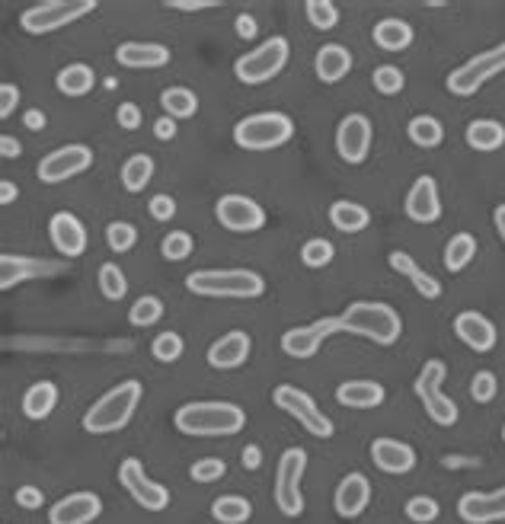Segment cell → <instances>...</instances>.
<instances>
[{
  "mask_svg": "<svg viewBox=\"0 0 505 524\" xmlns=\"http://www.w3.org/2000/svg\"><path fill=\"white\" fill-rule=\"evenodd\" d=\"M342 330H346V326H342V317H323V320H314L307 326H295V330H288L282 336V352L288 358H314L323 349V342Z\"/></svg>",
  "mask_w": 505,
  "mask_h": 524,
  "instance_id": "16",
  "label": "cell"
},
{
  "mask_svg": "<svg viewBox=\"0 0 505 524\" xmlns=\"http://www.w3.org/2000/svg\"><path fill=\"white\" fill-rule=\"evenodd\" d=\"M148 215H151L154 221H160V224L173 221V218H176V199H173V195H167V192L154 195V199L148 202Z\"/></svg>",
  "mask_w": 505,
  "mask_h": 524,
  "instance_id": "51",
  "label": "cell"
},
{
  "mask_svg": "<svg viewBox=\"0 0 505 524\" xmlns=\"http://www.w3.org/2000/svg\"><path fill=\"white\" fill-rule=\"evenodd\" d=\"M403 515L413 524H432L438 515H442V505H438V499H432V496H413V499H406Z\"/></svg>",
  "mask_w": 505,
  "mask_h": 524,
  "instance_id": "47",
  "label": "cell"
},
{
  "mask_svg": "<svg viewBox=\"0 0 505 524\" xmlns=\"http://www.w3.org/2000/svg\"><path fill=\"white\" fill-rule=\"evenodd\" d=\"M295 138V122L285 112H253L234 125V144L243 151H272Z\"/></svg>",
  "mask_w": 505,
  "mask_h": 524,
  "instance_id": "5",
  "label": "cell"
},
{
  "mask_svg": "<svg viewBox=\"0 0 505 524\" xmlns=\"http://www.w3.org/2000/svg\"><path fill=\"white\" fill-rule=\"evenodd\" d=\"M502 71H505V42L486 48V52L464 61L461 68H454L445 80V87L454 96H474L483 84H490Z\"/></svg>",
  "mask_w": 505,
  "mask_h": 524,
  "instance_id": "10",
  "label": "cell"
},
{
  "mask_svg": "<svg viewBox=\"0 0 505 524\" xmlns=\"http://www.w3.org/2000/svg\"><path fill=\"white\" fill-rule=\"evenodd\" d=\"M368 454H371V464L381 473H390V477H403V473H410L419 461L416 448H410L400 438H374Z\"/></svg>",
  "mask_w": 505,
  "mask_h": 524,
  "instance_id": "20",
  "label": "cell"
},
{
  "mask_svg": "<svg viewBox=\"0 0 505 524\" xmlns=\"http://www.w3.org/2000/svg\"><path fill=\"white\" fill-rule=\"evenodd\" d=\"M96 282H100V291H103L106 301H122L128 294V278H125V272L116 266V262H103L100 275H96Z\"/></svg>",
  "mask_w": 505,
  "mask_h": 524,
  "instance_id": "40",
  "label": "cell"
},
{
  "mask_svg": "<svg viewBox=\"0 0 505 524\" xmlns=\"http://www.w3.org/2000/svg\"><path fill=\"white\" fill-rule=\"evenodd\" d=\"M374 45L384 48V52H406L413 45V26L400 20V16H387L378 26H374Z\"/></svg>",
  "mask_w": 505,
  "mask_h": 524,
  "instance_id": "32",
  "label": "cell"
},
{
  "mask_svg": "<svg viewBox=\"0 0 505 524\" xmlns=\"http://www.w3.org/2000/svg\"><path fill=\"white\" fill-rule=\"evenodd\" d=\"M502 441H505V425H502Z\"/></svg>",
  "mask_w": 505,
  "mask_h": 524,
  "instance_id": "63",
  "label": "cell"
},
{
  "mask_svg": "<svg viewBox=\"0 0 505 524\" xmlns=\"http://www.w3.org/2000/svg\"><path fill=\"white\" fill-rule=\"evenodd\" d=\"M96 10V0H45V4L29 7L20 13V29L29 36H48L77 20H84L87 13Z\"/></svg>",
  "mask_w": 505,
  "mask_h": 524,
  "instance_id": "8",
  "label": "cell"
},
{
  "mask_svg": "<svg viewBox=\"0 0 505 524\" xmlns=\"http://www.w3.org/2000/svg\"><path fill=\"white\" fill-rule=\"evenodd\" d=\"M234 29H237L240 39H256V36H259V23H256L253 13H237Z\"/></svg>",
  "mask_w": 505,
  "mask_h": 524,
  "instance_id": "55",
  "label": "cell"
},
{
  "mask_svg": "<svg viewBox=\"0 0 505 524\" xmlns=\"http://www.w3.org/2000/svg\"><path fill=\"white\" fill-rule=\"evenodd\" d=\"M493 221H496V231H499V237H502V243H505V205H499V208L493 211Z\"/></svg>",
  "mask_w": 505,
  "mask_h": 524,
  "instance_id": "62",
  "label": "cell"
},
{
  "mask_svg": "<svg viewBox=\"0 0 505 524\" xmlns=\"http://www.w3.org/2000/svg\"><path fill=\"white\" fill-rule=\"evenodd\" d=\"M387 400V390L378 381H346L336 387V403L346 409H378Z\"/></svg>",
  "mask_w": 505,
  "mask_h": 524,
  "instance_id": "28",
  "label": "cell"
},
{
  "mask_svg": "<svg viewBox=\"0 0 505 524\" xmlns=\"http://www.w3.org/2000/svg\"><path fill=\"white\" fill-rule=\"evenodd\" d=\"M186 288L199 298L250 301L266 294V278L253 269H195L186 275Z\"/></svg>",
  "mask_w": 505,
  "mask_h": 524,
  "instance_id": "3",
  "label": "cell"
},
{
  "mask_svg": "<svg viewBox=\"0 0 505 524\" xmlns=\"http://www.w3.org/2000/svg\"><path fill=\"white\" fill-rule=\"evenodd\" d=\"M119 179H122V186H125V192H144L151 186V179H154V157H148V154H132L125 163H122V173H119Z\"/></svg>",
  "mask_w": 505,
  "mask_h": 524,
  "instance_id": "35",
  "label": "cell"
},
{
  "mask_svg": "<svg viewBox=\"0 0 505 524\" xmlns=\"http://www.w3.org/2000/svg\"><path fill=\"white\" fill-rule=\"evenodd\" d=\"M90 167H93V147L90 144H64L39 160L36 176L45 186H58V183H68V179L80 176V173H87Z\"/></svg>",
  "mask_w": 505,
  "mask_h": 524,
  "instance_id": "12",
  "label": "cell"
},
{
  "mask_svg": "<svg viewBox=\"0 0 505 524\" xmlns=\"http://www.w3.org/2000/svg\"><path fill=\"white\" fill-rule=\"evenodd\" d=\"M103 515V499L96 493H68L48 509V524H93Z\"/></svg>",
  "mask_w": 505,
  "mask_h": 524,
  "instance_id": "18",
  "label": "cell"
},
{
  "mask_svg": "<svg viewBox=\"0 0 505 524\" xmlns=\"http://www.w3.org/2000/svg\"><path fill=\"white\" fill-rule=\"evenodd\" d=\"M173 425L183 435L192 438H231L240 435L247 425V413L237 403L227 400H202V403H183L173 413Z\"/></svg>",
  "mask_w": 505,
  "mask_h": 524,
  "instance_id": "1",
  "label": "cell"
},
{
  "mask_svg": "<svg viewBox=\"0 0 505 524\" xmlns=\"http://www.w3.org/2000/svg\"><path fill=\"white\" fill-rule=\"evenodd\" d=\"M454 336H458L467 349L486 355V352L496 349L499 330H496V323L490 317L480 314V310H461V314L454 317Z\"/></svg>",
  "mask_w": 505,
  "mask_h": 524,
  "instance_id": "19",
  "label": "cell"
},
{
  "mask_svg": "<svg viewBox=\"0 0 505 524\" xmlns=\"http://www.w3.org/2000/svg\"><path fill=\"white\" fill-rule=\"evenodd\" d=\"M458 515L467 524L505 521V486L493 489V493H464L458 499Z\"/></svg>",
  "mask_w": 505,
  "mask_h": 524,
  "instance_id": "23",
  "label": "cell"
},
{
  "mask_svg": "<svg viewBox=\"0 0 505 524\" xmlns=\"http://www.w3.org/2000/svg\"><path fill=\"white\" fill-rule=\"evenodd\" d=\"M58 262H48V259H29V256H0V288L10 291L13 285L26 282V278H39L55 272Z\"/></svg>",
  "mask_w": 505,
  "mask_h": 524,
  "instance_id": "26",
  "label": "cell"
},
{
  "mask_svg": "<svg viewBox=\"0 0 505 524\" xmlns=\"http://www.w3.org/2000/svg\"><path fill=\"white\" fill-rule=\"evenodd\" d=\"M160 106H164V116L183 122L199 112V96H195V90H189V87H167L164 93H160Z\"/></svg>",
  "mask_w": 505,
  "mask_h": 524,
  "instance_id": "36",
  "label": "cell"
},
{
  "mask_svg": "<svg viewBox=\"0 0 505 524\" xmlns=\"http://www.w3.org/2000/svg\"><path fill=\"white\" fill-rule=\"evenodd\" d=\"M16 106H20V87L16 84H0V119H10Z\"/></svg>",
  "mask_w": 505,
  "mask_h": 524,
  "instance_id": "54",
  "label": "cell"
},
{
  "mask_svg": "<svg viewBox=\"0 0 505 524\" xmlns=\"http://www.w3.org/2000/svg\"><path fill=\"white\" fill-rule=\"evenodd\" d=\"M250 352H253L250 333L231 330V333H224L221 339H215L208 346V365L215 371H237V368H243L250 362Z\"/></svg>",
  "mask_w": 505,
  "mask_h": 524,
  "instance_id": "21",
  "label": "cell"
},
{
  "mask_svg": "<svg viewBox=\"0 0 505 524\" xmlns=\"http://www.w3.org/2000/svg\"><path fill=\"white\" fill-rule=\"evenodd\" d=\"M16 505H20V509H29V512L42 509V505H45L42 489L39 486H20V489H16Z\"/></svg>",
  "mask_w": 505,
  "mask_h": 524,
  "instance_id": "53",
  "label": "cell"
},
{
  "mask_svg": "<svg viewBox=\"0 0 505 524\" xmlns=\"http://www.w3.org/2000/svg\"><path fill=\"white\" fill-rule=\"evenodd\" d=\"M368 502H371V480L365 473H349V477L339 480L336 496H333L339 518H358L368 509Z\"/></svg>",
  "mask_w": 505,
  "mask_h": 524,
  "instance_id": "25",
  "label": "cell"
},
{
  "mask_svg": "<svg viewBox=\"0 0 505 524\" xmlns=\"http://www.w3.org/2000/svg\"><path fill=\"white\" fill-rule=\"evenodd\" d=\"M304 13H307V20H311V26L320 32H330L339 26V7L333 0H307Z\"/></svg>",
  "mask_w": 505,
  "mask_h": 524,
  "instance_id": "43",
  "label": "cell"
},
{
  "mask_svg": "<svg viewBox=\"0 0 505 524\" xmlns=\"http://www.w3.org/2000/svg\"><path fill=\"white\" fill-rule=\"evenodd\" d=\"M116 122H119V128H125V131H138L141 122H144V112H141L135 103H119V109H116Z\"/></svg>",
  "mask_w": 505,
  "mask_h": 524,
  "instance_id": "52",
  "label": "cell"
},
{
  "mask_svg": "<svg viewBox=\"0 0 505 524\" xmlns=\"http://www.w3.org/2000/svg\"><path fill=\"white\" fill-rule=\"evenodd\" d=\"M406 138H410L416 147L432 151V147L445 141V125L435 116H416V119H410V125H406Z\"/></svg>",
  "mask_w": 505,
  "mask_h": 524,
  "instance_id": "39",
  "label": "cell"
},
{
  "mask_svg": "<svg viewBox=\"0 0 505 524\" xmlns=\"http://www.w3.org/2000/svg\"><path fill=\"white\" fill-rule=\"evenodd\" d=\"M16 195H20V189H16L10 179H4V183H0V202L4 205H13L16 202Z\"/></svg>",
  "mask_w": 505,
  "mask_h": 524,
  "instance_id": "61",
  "label": "cell"
},
{
  "mask_svg": "<svg viewBox=\"0 0 505 524\" xmlns=\"http://www.w3.org/2000/svg\"><path fill=\"white\" fill-rule=\"evenodd\" d=\"M240 464L247 470H259V467H263V448L247 445V448H243V454H240Z\"/></svg>",
  "mask_w": 505,
  "mask_h": 524,
  "instance_id": "58",
  "label": "cell"
},
{
  "mask_svg": "<svg viewBox=\"0 0 505 524\" xmlns=\"http://www.w3.org/2000/svg\"><path fill=\"white\" fill-rule=\"evenodd\" d=\"M144 400V387L141 381H122L112 390H106L100 400H96L87 413H84V429L90 435H112L122 432L128 422L135 419L138 406Z\"/></svg>",
  "mask_w": 505,
  "mask_h": 524,
  "instance_id": "2",
  "label": "cell"
},
{
  "mask_svg": "<svg viewBox=\"0 0 505 524\" xmlns=\"http://www.w3.org/2000/svg\"><path fill=\"white\" fill-rule=\"evenodd\" d=\"M291 58V45L282 36H272L263 45H256L253 52L240 55L234 61V77L247 87L269 84L272 77H279L285 71V64Z\"/></svg>",
  "mask_w": 505,
  "mask_h": 524,
  "instance_id": "6",
  "label": "cell"
},
{
  "mask_svg": "<svg viewBox=\"0 0 505 524\" xmlns=\"http://www.w3.org/2000/svg\"><path fill=\"white\" fill-rule=\"evenodd\" d=\"M304 470H307L304 448H288L279 457V467H275V505H279V512L285 518L304 515V493H301Z\"/></svg>",
  "mask_w": 505,
  "mask_h": 524,
  "instance_id": "9",
  "label": "cell"
},
{
  "mask_svg": "<svg viewBox=\"0 0 505 524\" xmlns=\"http://www.w3.org/2000/svg\"><path fill=\"white\" fill-rule=\"evenodd\" d=\"M45 112L42 109H29V112H23V125L29 128V131H42L45 128Z\"/></svg>",
  "mask_w": 505,
  "mask_h": 524,
  "instance_id": "60",
  "label": "cell"
},
{
  "mask_svg": "<svg viewBox=\"0 0 505 524\" xmlns=\"http://www.w3.org/2000/svg\"><path fill=\"white\" fill-rule=\"evenodd\" d=\"M128 320H132V326H138V330H148L157 320H164V301L154 298V294H144V298H138L132 310H128Z\"/></svg>",
  "mask_w": 505,
  "mask_h": 524,
  "instance_id": "41",
  "label": "cell"
},
{
  "mask_svg": "<svg viewBox=\"0 0 505 524\" xmlns=\"http://www.w3.org/2000/svg\"><path fill=\"white\" fill-rule=\"evenodd\" d=\"M48 237H52L55 250L64 259H77V256L87 253V227L77 215H71V211H58V215H52V221H48Z\"/></svg>",
  "mask_w": 505,
  "mask_h": 524,
  "instance_id": "22",
  "label": "cell"
},
{
  "mask_svg": "<svg viewBox=\"0 0 505 524\" xmlns=\"http://www.w3.org/2000/svg\"><path fill=\"white\" fill-rule=\"evenodd\" d=\"M330 224L342 234H362L368 231L371 224V211L358 202H349V199H339L330 205Z\"/></svg>",
  "mask_w": 505,
  "mask_h": 524,
  "instance_id": "33",
  "label": "cell"
},
{
  "mask_svg": "<svg viewBox=\"0 0 505 524\" xmlns=\"http://www.w3.org/2000/svg\"><path fill=\"white\" fill-rule=\"evenodd\" d=\"M170 48L160 42H125L116 48V61L128 71H157L170 64Z\"/></svg>",
  "mask_w": 505,
  "mask_h": 524,
  "instance_id": "24",
  "label": "cell"
},
{
  "mask_svg": "<svg viewBox=\"0 0 505 524\" xmlns=\"http://www.w3.org/2000/svg\"><path fill=\"white\" fill-rule=\"evenodd\" d=\"M151 352H154L157 362L173 365V362H179V358H183V352H186V342H183V336H179V333L167 330V333H160V336L151 342Z\"/></svg>",
  "mask_w": 505,
  "mask_h": 524,
  "instance_id": "45",
  "label": "cell"
},
{
  "mask_svg": "<svg viewBox=\"0 0 505 524\" xmlns=\"http://www.w3.org/2000/svg\"><path fill=\"white\" fill-rule=\"evenodd\" d=\"M352 71V52L346 45H323L317 58H314V74L317 80H323V84H339V80H346Z\"/></svg>",
  "mask_w": 505,
  "mask_h": 524,
  "instance_id": "27",
  "label": "cell"
},
{
  "mask_svg": "<svg viewBox=\"0 0 505 524\" xmlns=\"http://www.w3.org/2000/svg\"><path fill=\"white\" fill-rule=\"evenodd\" d=\"M342 326L355 336L371 339L374 346H394L403 336V320L390 304L384 301H355L342 314Z\"/></svg>",
  "mask_w": 505,
  "mask_h": 524,
  "instance_id": "4",
  "label": "cell"
},
{
  "mask_svg": "<svg viewBox=\"0 0 505 524\" xmlns=\"http://www.w3.org/2000/svg\"><path fill=\"white\" fill-rule=\"evenodd\" d=\"M211 518H215L218 524H247L253 518V505H250V499H243L237 493L218 496L215 502H211Z\"/></svg>",
  "mask_w": 505,
  "mask_h": 524,
  "instance_id": "37",
  "label": "cell"
},
{
  "mask_svg": "<svg viewBox=\"0 0 505 524\" xmlns=\"http://www.w3.org/2000/svg\"><path fill=\"white\" fill-rule=\"evenodd\" d=\"M464 141H467V147H474V151H480V154H493L505 144V125L496 119H477V122L467 125Z\"/></svg>",
  "mask_w": 505,
  "mask_h": 524,
  "instance_id": "34",
  "label": "cell"
},
{
  "mask_svg": "<svg viewBox=\"0 0 505 524\" xmlns=\"http://www.w3.org/2000/svg\"><path fill=\"white\" fill-rule=\"evenodd\" d=\"M403 211L413 224H435L438 218H442V195H438V183L429 173L419 176L416 183L410 186Z\"/></svg>",
  "mask_w": 505,
  "mask_h": 524,
  "instance_id": "17",
  "label": "cell"
},
{
  "mask_svg": "<svg viewBox=\"0 0 505 524\" xmlns=\"http://www.w3.org/2000/svg\"><path fill=\"white\" fill-rule=\"evenodd\" d=\"M55 87L61 96H71V100H80V96H87L93 87H96V74L90 64L84 61H74V64H64L55 77Z\"/></svg>",
  "mask_w": 505,
  "mask_h": 524,
  "instance_id": "30",
  "label": "cell"
},
{
  "mask_svg": "<svg viewBox=\"0 0 505 524\" xmlns=\"http://www.w3.org/2000/svg\"><path fill=\"white\" fill-rule=\"evenodd\" d=\"M224 473H227V464L221 461V457H202V461H195L189 467V477L195 483H218Z\"/></svg>",
  "mask_w": 505,
  "mask_h": 524,
  "instance_id": "49",
  "label": "cell"
},
{
  "mask_svg": "<svg viewBox=\"0 0 505 524\" xmlns=\"http://www.w3.org/2000/svg\"><path fill=\"white\" fill-rule=\"evenodd\" d=\"M445 374H448V368H445L442 358H429V362L419 368L416 381H413V390H416L422 409H426V416L435 425H442V429H451V425L458 422L461 413H458V403L442 393Z\"/></svg>",
  "mask_w": 505,
  "mask_h": 524,
  "instance_id": "7",
  "label": "cell"
},
{
  "mask_svg": "<svg viewBox=\"0 0 505 524\" xmlns=\"http://www.w3.org/2000/svg\"><path fill=\"white\" fill-rule=\"evenodd\" d=\"M167 7H170V10H186V13H195V10H211V7H218V0H170Z\"/></svg>",
  "mask_w": 505,
  "mask_h": 524,
  "instance_id": "57",
  "label": "cell"
},
{
  "mask_svg": "<svg viewBox=\"0 0 505 524\" xmlns=\"http://www.w3.org/2000/svg\"><path fill=\"white\" fill-rule=\"evenodd\" d=\"M477 256V237L474 234H454L445 243V269L448 272H464Z\"/></svg>",
  "mask_w": 505,
  "mask_h": 524,
  "instance_id": "38",
  "label": "cell"
},
{
  "mask_svg": "<svg viewBox=\"0 0 505 524\" xmlns=\"http://www.w3.org/2000/svg\"><path fill=\"white\" fill-rule=\"evenodd\" d=\"M55 406H58V384L52 381H39L23 393V416L32 422L48 419L55 413Z\"/></svg>",
  "mask_w": 505,
  "mask_h": 524,
  "instance_id": "31",
  "label": "cell"
},
{
  "mask_svg": "<svg viewBox=\"0 0 505 524\" xmlns=\"http://www.w3.org/2000/svg\"><path fill=\"white\" fill-rule=\"evenodd\" d=\"M195 250V240L186 231H170L164 240H160V256L167 262H186Z\"/></svg>",
  "mask_w": 505,
  "mask_h": 524,
  "instance_id": "44",
  "label": "cell"
},
{
  "mask_svg": "<svg viewBox=\"0 0 505 524\" xmlns=\"http://www.w3.org/2000/svg\"><path fill=\"white\" fill-rule=\"evenodd\" d=\"M333 259H336V247L327 237H311L301 247V262L307 269H323V266H330Z\"/></svg>",
  "mask_w": 505,
  "mask_h": 524,
  "instance_id": "42",
  "label": "cell"
},
{
  "mask_svg": "<svg viewBox=\"0 0 505 524\" xmlns=\"http://www.w3.org/2000/svg\"><path fill=\"white\" fill-rule=\"evenodd\" d=\"M215 218L224 231L231 234H256L266 227V208L256 199H247V195H221L215 205Z\"/></svg>",
  "mask_w": 505,
  "mask_h": 524,
  "instance_id": "14",
  "label": "cell"
},
{
  "mask_svg": "<svg viewBox=\"0 0 505 524\" xmlns=\"http://www.w3.org/2000/svg\"><path fill=\"white\" fill-rule=\"evenodd\" d=\"M371 84H374V90H378L381 96H397L406 87V77H403L400 68H394V64H381V68H374Z\"/></svg>",
  "mask_w": 505,
  "mask_h": 524,
  "instance_id": "48",
  "label": "cell"
},
{
  "mask_svg": "<svg viewBox=\"0 0 505 524\" xmlns=\"http://www.w3.org/2000/svg\"><path fill=\"white\" fill-rule=\"evenodd\" d=\"M106 243H109L112 253H128V250H135V243H138V227L128 224V221H112V224L106 227Z\"/></svg>",
  "mask_w": 505,
  "mask_h": 524,
  "instance_id": "46",
  "label": "cell"
},
{
  "mask_svg": "<svg viewBox=\"0 0 505 524\" xmlns=\"http://www.w3.org/2000/svg\"><path fill=\"white\" fill-rule=\"evenodd\" d=\"M20 154H23V144L20 141H16L13 135H0V157H4V160H16Z\"/></svg>",
  "mask_w": 505,
  "mask_h": 524,
  "instance_id": "59",
  "label": "cell"
},
{
  "mask_svg": "<svg viewBox=\"0 0 505 524\" xmlns=\"http://www.w3.org/2000/svg\"><path fill=\"white\" fill-rule=\"evenodd\" d=\"M119 483L125 486V493L132 496L144 512H164L170 505V489L164 483L151 480L144 473V464L138 457H125L119 464Z\"/></svg>",
  "mask_w": 505,
  "mask_h": 524,
  "instance_id": "13",
  "label": "cell"
},
{
  "mask_svg": "<svg viewBox=\"0 0 505 524\" xmlns=\"http://www.w3.org/2000/svg\"><path fill=\"white\" fill-rule=\"evenodd\" d=\"M499 393V378L493 371H477L474 381H470V397L477 403H493Z\"/></svg>",
  "mask_w": 505,
  "mask_h": 524,
  "instance_id": "50",
  "label": "cell"
},
{
  "mask_svg": "<svg viewBox=\"0 0 505 524\" xmlns=\"http://www.w3.org/2000/svg\"><path fill=\"white\" fill-rule=\"evenodd\" d=\"M371 141H374V125L362 112H349V116L336 125V154L346 160L349 167H358V163L368 160Z\"/></svg>",
  "mask_w": 505,
  "mask_h": 524,
  "instance_id": "15",
  "label": "cell"
},
{
  "mask_svg": "<svg viewBox=\"0 0 505 524\" xmlns=\"http://www.w3.org/2000/svg\"><path fill=\"white\" fill-rule=\"evenodd\" d=\"M390 269H394L397 275H406V278H410L413 288H416L426 301H438V298H442V282H438L435 275L422 272L410 253H403V250H394V253H390Z\"/></svg>",
  "mask_w": 505,
  "mask_h": 524,
  "instance_id": "29",
  "label": "cell"
},
{
  "mask_svg": "<svg viewBox=\"0 0 505 524\" xmlns=\"http://www.w3.org/2000/svg\"><path fill=\"white\" fill-rule=\"evenodd\" d=\"M176 119H170V116H160L157 122H154V138L157 141H173L176 138Z\"/></svg>",
  "mask_w": 505,
  "mask_h": 524,
  "instance_id": "56",
  "label": "cell"
},
{
  "mask_svg": "<svg viewBox=\"0 0 505 524\" xmlns=\"http://www.w3.org/2000/svg\"><path fill=\"white\" fill-rule=\"evenodd\" d=\"M272 403L279 406V409H285L288 416H295L311 435H317V438H333V432H336L333 419H330L327 413H323V409L314 403L311 393H304L301 387H295V384H279V387L272 390Z\"/></svg>",
  "mask_w": 505,
  "mask_h": 524,
  "instance_id": "11",
  "label": "cell"
}]
</instances>
